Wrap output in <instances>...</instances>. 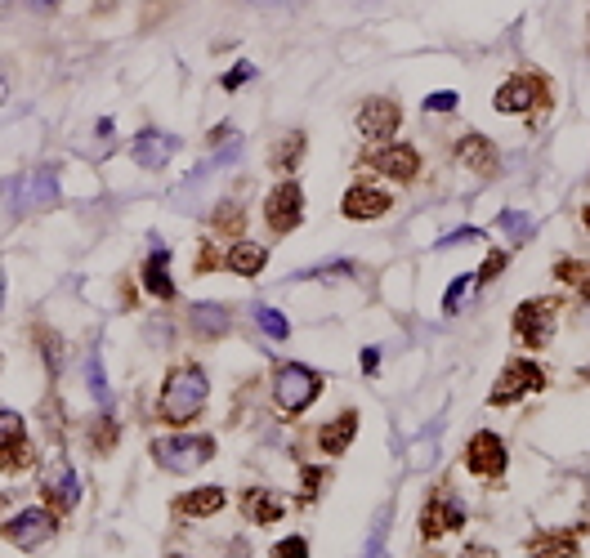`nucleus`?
Here are the masks:
<instances>
[{
  "mask_svg": "<svg viewBox=\"0 0 590 558\" xmlns=\"http://www.w3.org/2000/svg\"><path fill=\"white\" fill-rule=\"evenodd\" d=\"M206 393H211V384H206V371L197 367V362H179V367L166 375V384H161L157 416L166 420V425H188V420L202 416Z\"/></svg>",
  "mask_w": 590,
  "mask_h": 558,
  "instance_id": "obj_1",
  "label": "nucleus"
},
{
  "mask_svg": "<svg viewBox=\"0 0 590 558\" xmlns=\"http://www.w3.org/2000/svg\"><path fill=\"white\" fill-rule=\"evenodd\" d=\"M215 456V438L206 434H166V438H152V460L170 474H188V469H202L211 465Z\"/></svg>",
  "mask_w": 590,
  "mask_h": 558,
  "instance_id": "obj_2",
  "label": "nucleus"
},
{
  "mask_svg": "<svg viewBox=\"0 0 590 558\" xmlns=\"http://www.w3.org/2000/svg\"><path fill=\"white\" fill-rule=\"evenodd\" d=\"M318 393H322V375L313 367H304V362H282L278 375H273V398H278V407L291 411V416L309 411L313 402H318Z\"/></svg>",
  "mask_w": 590,
  "mask_h": 558,
  "instance_id": "obj_3",
  "label": "nucleus"
},
{
  "mask_svg": "<svg viewBox=\"0 0 590 558\" xmlns=\"http://www.w3.org/2000/svg\"><path fill=\"white\" fill-rule=\"evenodd\" d=\"M546 389V371L537 367L532 358H515L506 371H501V380L492 384V407H510V402L528 398V393H541Z\"/></svg>",
  "mask_w": 590,
  "mask_h": 558,
  "instance_id": "obj_4",
  "label": "nucleus"
},
{
  "mask_svg": "<svg viewBox=\"0 0 590 558\" xmlns=\"http://www.w3.org/2000/svg\"><path fill=\"white\" fill-rule=\"evenodd\" d=\"M541 103H550V85H546V76H537V72L510 76L497 90V112H506V117H523V112L541 108Z\"/></svg>",
  "mask_w": 590,
  "mask_h": 558,
  "instance_id": "obj_5",
  "label": "nucleus"
},
{
  "mask_svg": "<svg viewBox=\"0 0 590 558\" xmlns=\"http://www.w3.org/2000/svg\"><path fill=\"white\" fill-rule=\"evenodd\" d=\"M54 532H59V523H54V514H45V509H23V514H14L0 527V536H5L14 550H41Z\"/></svg>",
  "mask_w": 590,
  "mask_h": 558,
  "instance_id": "obj_6",
  "label": "nucleus"
},
{
  "mask_svg": "<svg viewBox=\"0 0 590 558\" xmlns=\"http://www.w3.org/2000/svg\"><path fill=\"white\" fill-rule=\"evenodd\" d=\"M506 465H510L506 442L492 434V429H479V434L465 442V469H470L474 478H501Z\"/></svg>",
  "mask_w": 590,
  "mask_h": 558,
  "instance_id": "obj_7",
  "label": "nucleus"
},
{
  "mask_svg": "<svg viewBox=\"0 0 590 558\" xmlns=\"http://www.w3.org/2000/svg\"><path fill=\"white\" fill-rule=\"evenodd\" d=\"M300 215H304V192H300L295 179H282V184L264 197V224L282 237V233H291V228L300 224Z\"/></svg>",
  "mask_w": 590,
  "mask_h": 558,
  "instance_id": "obj_8",
  "label": "nucleus"
},
{
  "mask_svg": "<svg viewBox=\"0 0 590 558\" xmlns=\"http://www.w3.org/2000/svg\"><path fill=\"white\" fill-rule=\"evenodd\" d=\"M32 460V442H27V425L18 411L0 407V474H18Z\"/></svg>",
  "mask_w": 590,
  "mask_h": 558,
  "instance_id": "obj_9",
  "label": "nucleus"
},
{
  "mask_svg": "<svg viewBox=\"0 0 590 558\" xmlns=\"http://www.w3.org/2000/svg\"><path fill=\"white\" fill-rule=\"evenodd\" d=\"M41 496L54 500L59 509H76L81 505V478L63 456H50L41 469Z\"/></svg>",
  "mask_w": 590,
  "mask_h": 558,
  "instance_id": "obj_10",
  "label": "nucleus"
},
{
  "mask_svg": "<svg viewBox=\"0 0 590 558\" xmlns=\"http://www.w3.org/2000/svg\"><path fill=\"white\" fill-rule=\"evenodd\" d=\"M367 166L376 170V175H385V179L412 184V179L421 175V152H416L412 143H385V148H376L367 157Z\"/></svg>",
  "mask_w": 590,
  "mask_h": 558,
  "instance_id": "obj_11",
  "label": "nucleus"
},
{
  "mask_svg": "<svg viewBox=\"0 0 590 558\" xmlns=\"http://www.w3.org/2000/svg\"><path fill=\"white\" fill-rule=\"evenodd\" d=\"M398 125H403V108L394 99H367L358 108V130H363L367 143H389L398 134Z\"/></svg>",
  "mask_w": 590,
  "mask_h": 558,
  "instance_id": "obj_12",
  "label": "nucleus"
},
{
  "mask_svg": "<svg viewBox=\"0 0 590 558\" xmlns=\"http://www.w3.org/2000/svg\"><path fill=\"white\" fill-rule=\"evenodd\" d=\"M465 527V505L452 492H430V505L421 514V536L425 541H439V536Z\"/></svg>",
  "mask_w": 590,
  "mask_h": 558,
  "instance_id": "obj_13",
  "label": "nucleus"
},
{
  "mask_svg": "<svg viewBox=\"0 0 590 558\" xmlns=\"http://www.w3.org/2000/svg\"><path fill=\"white\" fill-rule=\"evenodd\" d=\"M515 331H519L523 344L541 349V344L550 340V331H555V300H528V304H519Z\"/></svg>",
  "mask_w": 590,
  "mask_h": 558,
  "instance_id": "obj_14",
  "label": "nucleus"
},
{
  "mask_svg": "<svg viewBox=\"0 0 590 558\" xmlns=\"http://www.w3.org/2000/svg\"><path fill=\"white\" fill-rule=\"evenodd\" d=\"M59 197V179H54V170H36V175H23L14 188V210L18 215H32V210L50 206V201Z\"/></svg>",
  "mask_w": 590,
  "mask_h": 558,
  "instance_id": "obj_15",
  "label": "nucleus"
},
{
  "mask_svg": "<svg viewBox=\"0 0 590 558\" xmlns=\"http://www.w3.org/2000/svg\"><path fill=\"white\" fill-rule=\"evenodd\" d=\"M389 192L385 188H376V184H354L345 192V201H340V210H345V219H380V215H389Z\"/></svg>",
  "mask_w": 590,
  "mask_h": 558,
  "instance_id": "obj_16",
  "label": "nucleus"
},
{
  "mask_svg": "<svg viewBox=\"0 0 590 558\" xmlns=\"http://www.w3.org/2000/svg\"><path fill=\"white\" fill-rule=\"evenodd\" d=\"M175 152H179V139L175 134H161V130H144L135 143H130V157H135L144 170H161Z\"/></svg>",
  "mask_w": 590,
  "mask_h": 558,
  "instance_id": "obj_17",
  "label": "nucleus"
},
{
  "mask_svg": "<svg viewBox=\"0 0 590 558\" xmlns=\"http://www.w3.org/2000/svg\"><path fill=\"white\" fill-rule=\"evenodd\" d=\"M242 514L251 518V523H278L282 514H287V500L278 492H269V487H251V492L242 496Z\"/></svg>",
  "mask_w": 590,
  "mask_h": 558,
  "instance_id": "obj_18",
  "label": "nucleus"
},
{
  "mask_svg": "<svg viewBox=\"0 0 590 558\" xmlns=\"http://www.w3.org/2000/svg\"><path fill=\"white\" fill-rule=\"evenodd\" d=\"M144 291L157 295V300H175V282H170V250L152 246L148 264H144Z\"/></svg>",
  "mask_w": 590,
  "mask_h": 558,
  "instance_id": "obj_19",
  "label": "nucleus"
},
{
  "mask_svg": "<svg viewBox=\"0 0 590 558\" xmlns=\"http://www.w3.org/2000/svg\"><path fill=\"white\" fill-rule=\"evenodd\" d=\"M188 331L202 340H220L228 331V309L224 304H188Z\"/></svg>",
  "mask_w": 590,
  "mask_h": 558,
  "instance_id": "obj_20",
  "label": "nucleus"
},
{
  "mask_svg": "<svg viewBox=\"0 0 590 558\" xmlns=\"http://www.w3.org/2000/svg\"><path fill=\"white\" fill-rule=\"evenodd\" d=\"M224 487H193V492H184V496H175V509L179 514H188V518H211V514H220L224 509Z\"/></svg>",
  "mask_w": 590,
  "mask_h": 558,
  "instance_id": "obj_21",
  "label": "nucleus"
},
{
  "mask_svg": "<svg viewBox=\"0 0 590 558\" xmlns=\"http://www.w3.org/2000/svg\"><path fill=\"white\" fill-rule=\"evenodd\" d=\"M264 264H269V250L255 242H237L233 250H224V268L237 277H260Z\"/></svg>",
  "mask_w": 590,
  "mask_h": 558,
  "instance_id": "obj_22",
  "label": "nucleus"
},
{
  "mask_svg": "<svg viewBox=\"0 0 590 558\" xmlns=\"http://www.w3.org/2000/svg\"><path fill=\"white\" fill-rule=\"evenodd\" d=\"M456 157H461V166H470L474 175H492V170H497V152H492V143L483 139V134H465V139L456 143Z\"/></svg>",
  "mask_w": 590,
  "mask_h": 558,
  "instance_id": "obj_23",
  "label": "nucleus"
},
{
  "mask_svg": "<svg viewBox=\"0 0 590 558\" xmlns=\"http://www.w3.org/2000/svg\"><path fill=\"white\" fill-rule=\"evenodd\" d=\"M354 434H358V416H354V411H340L336 420H327V425H322L318 447L327 451V456H340V451L354 442Z\"/></svg>",
  "mask_w": 590,
  "mask_h": 558,
  "instance_id": "obj_24",
  "label": "nucleus"
},
{
  "mask_svg": "<svg viewBox=\"0 0 590 558\" xmlns=\"http://www.w3.org/2000/svg\"><path fill=\"white\" fill-rule=\"evenodd\" d=\"M577 554H582V545H577L573 532H550L532 545V558H577Z\"/></svg>",
  "mask_w": 590,
  "mask_h": 558,
  "instance_id": "obj_25",
  "label": "nucleus"
},
{
  "mask_svg": "<svg viewBox=\"0 0 590 558\" xmlns=\"http://www.w3.org/2000/svg\"><path fill=\"white\" fill-rule=\"evenodd\" d=\"M300 161H304V134L295 130V134H287V139L278 143V152H273V166H278L282 175H291Z\"/></svg>",
  "mask_w": 590,
  "mask_h": 558,
  "instance_id": "obj_26",
  "label": "nucleus"
},
{
  "mask_svg": "<svg viewBox=\"0 0 590 558\" xmlns=\"http://www.w3.org/2000/svg\"><path fill=\"white\" fill-rule=\"evenodd\" d=\"M255 322H260V331L269 335V340H287V335H291V322L278 309H269V304H264V309H255Z\"/></svg>",
  "mask_w": 590,
  "mask_h": 558,
  "instance_id": "obj_27",
  "label": "nucleus"
},
{
  "mask_svg": "<svg viewBox=\"0 0 590 558\" xmlns=\"http://www.w3.org/2000/svg\"><path fill=\"white\" fill-rule=\"evenodd\" d=\"M85 380H90V393H94V402H112L108 375H103V362H99V358H85Z\"/></svg>",
  "mask_w": 590,
  "mask_h": 558,
  "instance_id": "obj_28",
  "label": "nucleus"
},
{
  "mask_svg": "<svg viewBox=\"0 0 590 558\" xmlns=\"http://www.w3.org/2000/svg\"><path fill=\"white\" fill-rule=\"evenodd\" d=\"M439 438H443V425H430V434L412 442V465H416V469H425V465H430V456H434V442H439Z\"/></svg>",
  "mask_w": 590,
  "mask_h": 558,
  "instance_id": "obj_29",
  "label": "nucleus"
},
{
  "mask_svg": "<svg viewBox=\"0 0 590 558\" xmlns=\"http://www.w3.org/2000/svg\"><path fill=\"white\" fill-rule=\"evenodd\" d=\"M506 264H510V250H492V255L483 259V268H479V273H474V286H488L492 277H497Z\"/></svg>",
  "mask_w": 590,
  "mask_h": 558,
  "instance_id": "obj_30",
  "label": "nucleus"
},
{
  "mask_svg": "<svg viewBox=\"0 0 590 558\" xmlns=\"http://www.w3.org/2000/svg\"><path fill=\"white\" fill-rule=\"evenodd\" d=\"M497 228H501V233H506V237H515V242H523V237L532 233L528 215H519V210H506V215L497 219Z\"/></svg>",
  "mask_w": 590,
  "mask_h": 558,
  "instance_id": "obj_31",
  "label": "nucleus"
},
{
  "mask_svg": "<svg viewBox=\"0 0 590 558\" xmlns=\"http://www.w3.org/2000/svg\"><path fill=\"white\" fill-rule=\"evenodd\" d=\"M273 558H309V541L304 536H287V541L273 545Z\"/></svg>",
  "mask_w": 590,
  "mask_h": 558,
  "instance_id": "obj_32",
  "label": "nucleus"
},
{
  "mask_svg": "<svg viewBox=\"0 0 590 558\" xmlns=\"http://www.w3.org/2000/svg\"><path fill=\"white\" fill-rule=\"evenodd\" d=\"M559 277L573 282L577 291H590V264H559Z\"/></svg>",
  "mask_w": 590,
  "mask_h": 558,
  "instance_id": "obj_33",
  "label": "nucleus"
},
{
  "mask_svg": "<svg viewBox=\"0 0 590 558\" xmlns=\"http://www.w3.org/2000/svg\"><path fill=\"white\" fill-rule=\"evenodd\" d=\"M90 438H94V447H99V451H108L121 434H117V425H112V420L103 416V420H94V434H90Z\"/></svg>",
  "mask_w": 590,
  "mask_h": 558,
  "instance_id": "obj_34",
  "label": "nucleus"
},
{
  "mask_svg": "<svg viewBox=\"0 0 590 558\" xmlns=\"http://www.w3.org/2000/svg\"><path fill=\"white\" fill-rule=\"evenodd\" d=\"M474 286V277H456L452 286H447V295H443V313H456V304H461V295Z\"/></svg>",
  "mask_w": 590,
  "mask_h": 558,
  "instance_id": "obj_35",
  "label": "nucleus"
},
{
  "mask_svg": "<svg viewBox=\"0 0 590 558\" xmlns=\"http://www.w3.org/2000/svg\"><path fill=\"white\" fill-rule=\"evenodd\" d=\"M251 76H255V63H237L233 72L224 76V90H242V85L251 81Z\"/></svg>",
  "mask_w": 590,
  "mask_h": 558,
  "instance_id": "obj_36",
  "label": "nucleus"
},
{
  "mask_svg": "<svg viewBox=\"0 0 590 558\" xmlns=\"http://www.w3.org/2000/svg\"><path fill=\"white\" fill-rule=\"evenodd\" d=\"M215 228H228V233H237V228H242V215H237V206H220V210H215Z\"/></svg>",
  "mask_w": 590,
  "mask_h": 558,
  "instance_id": "obj_37",
  "label": "nucleus"
},
{
  "mask_svg": "<svg viewBox=\"0 0 590 558\" xmlns=\"http://www.w3.org/2000/svg\"><path fill=\"white\" fill-rule=\"evenodd\" d=\"M456 108V94L452 90H439V94H430L425 99V112H452Z\"/></svg>",
  "mask_w": 590,
  "mask_h": 558,
  "instance_id": "obj_38",
  "label": "nucleus"
},
{
  "mask_svg": "<svg viewBox=\"0 0 590 558\" xmlns=\"http://www.w3.org/2000/svg\"><path fill=\"white\" fill-rule=\"evenodd\" d=\"M318 483H322V469H304V492H300V505H313V496H318Z\"/></svg>",
  "mask_w": 590,
  "mask_h": 558,
  "instance_id": "obj_39",
  "label": "nucleus"
},
{
  "mask_svg": "<svg viewBox=\"0 0 590 558\" xmlns=\"http://www.w3.org/2000/svg\"><path fill=\"white\" fill-rule=\"evenodd\" d=\"M363 371H367V375L380 371V349H363Z\"/></svg>",
  "mask_w": 590,
  "mask_h": 558,
  "instance_id": "obj_40",
  "label": "nucleus"
},
{
  "mask_svg": "<svg viewBox=\"0 0 590 558\" xmlns=\"http://www.w3.org/2000/svg\"><path fill=\"white\" fill-rule=\"evenodd\" d=\"M23 5H27V9H36V14H45V9H54L59 0H23Z\"/></svg>",
  "mask_w": 590,
  "mask_h": 558,
  "instance_id": "obj_41",
  "label": "nucleus"
},
{
  "mask_svg": "<svg viewBox=\"0 0 590 558\" xmlns=\"http://www.w3.org/2000/svg\"><path fill=\"white\" fill-rule=\"evenodd\" d=\"M465 558H492V550H474V545H470V550H465Z\"/></svg>",
  "mask_w": 590,
  "mask_h": 558,
  "instance_id": "obj_42",
  "label": "nucleus"
},
{
  "mask_svg": "<svg viewBox=\"0 0 590 558\" xmlns=\"http://www.w3.org/2000/svg\"><path fill=\"white\" fill-rule=\"evenodd\" d=\"M255 5H287V0H255Z\"/></svg>",
  "mask_w": 590,
  "mask_h": 558,
  "instance_id": "obj_43",
  "label": "nucleus"
},
{
  "mask_svg": "<svg viewBox=\"0 0 590 558\" xmlns=\"http://www.w3.org/2000/svg\"><path fill=\"white\" fill-rule=\"evenodd\" d=\"M0 304H5V273H0Z\"/></svg>",
  "mask_w": 590,
  "mask_h": 558,
  "instance_id": "obj_44",
  "label": "nucleus"
},
{
  "mask_svg": "<svg viewBox=\"0 0 590 558\" xmlns=\"http://www.w3.org/2000/svg\"><path fill=\"white\" fill-rule=\"evenodd\" d=\"M586 228H590V206H586Z\"/></svg>",
  "mask_w": 590,
  "mask_h": 558,
  "instance_id": "obj_45",
  "label": "nucleus"
}]
</instances>
